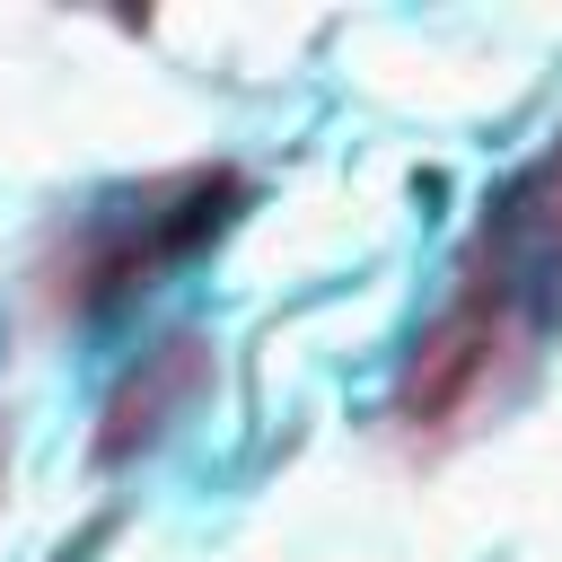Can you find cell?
I'll return each instance as SVG.
<instances>
[{"instance_id":"1","label":"cell","mask_w":562,"mask_h":562,"mask_svg":"<svg viewBox=\"0 0 562 562\" xmlns=\"http://www.w3.org/2000/svg\"><path fill=\"white\" fill-rule=\"evenodd\" d=\"M237 211H246V167L237 158H193V167L140 176V184H123V193L44 228V246L18 272V307L44 334L105 325L123 299L158 290L176 263H193Z\"/></svg>"},{"instance_id":"2","label":"cell","mask_w":562,"mask_h":562,"mask_svg":"<svg viewBox=\"0 0 562 562\" xmlns=\"http://www.w3.org/2000/svg\"><path fill=\"white\" fill-rule=\"evenodd\" d=\"M553 325H562L553 299H536L518 281H492V272H457V290L413 334V351L386 386V422H378L386 448L404 465H439L465 439H483L527 395V378L544 369Z\"/></svg>"},{"instance_id":"3","label":"cell","mask_w":562,"mask_h":562,"mask_svg":"<svg viewBox=\"0 0 562 562\" xmlns=\"http://www.w3.org/2000/svg\"><path fill=\"white\" fill-rule=\"evenodd\" d=\"M220 386V342L211 334H158L97 404V439H88V465H132L140 448H158L202 395Z\"/></svg>"},{"instance_id":"4","label":"cell","mask_w":562,"mask_h":562,"mask_svg":"<svg viewBox=\"0 0 562 562\" xmlns=\"http://www.w3.org/2000/svg\"><path fill=\"white\" fill-rule=\"evenodd\" d=\"M457 272H492V281H518V290L562 307V132L501 184V202L465 237Z\"/></svg>"}]
</instances>
